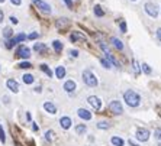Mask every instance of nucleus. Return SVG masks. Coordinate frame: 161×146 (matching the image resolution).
<instances>
[{"label":"nucleus","mask_w":161,"mask_h":146,"mask_svg":"<svg viewBox=\"0 0 161 146\" xmlns=\"http://www.w3.org/2000/svg\"><path fill=\"white\" fill-rule=\"evenodd\" d=\"M112 42H113V45L116 48H118V49H123V44H122V41H119L118 39V38H112Z\"/></svg>","instance_id":"5701e85b"},{"label":"nucleus","mask_w":161,"mask_h":146,"mask_svg":"<svg viewBox=\"0 0 161 146\" xmlns=\"http://www.w3.org/2000/svg\"><path fill=\"white\" fill-rule=\"evenodd\" d=\"M77 114H79V117L83 120H90L92 119V113L89 112V110H86V109H79L77 110Z\"/></svg>","instance_id":"9d476101"},{"label":"nucleus","mask_w":161,"mask_h":146,"mask_svg":"<svg viewBox=\"0 0 161 146\" xmlns=\"http://www.w3.org/2000/svg\"><path fill=\"white\" fill-rule=\"evenodd\" d=\"M83 81H84V84L89 87L97 86V78H96V75H94L92 71H89V70H86V71L83 73Z\"/></svg>","instance_id":"f03ea898"},{"label":"nucleus","mask_w":161,"mask_h":146,"mask_svg":"<svg viewBox=\"0 0 161 146\" xmlns=\"http://www.w3.org/2000/svg\"><path fill=\"white\" fill-rule=\"evenodd\" d=\"M141 68H142V71L147 74V75H149V74H151V68H149V65H148V64H142Z\"/></svg>","instance_id":"2f4dec72"},{"label":"nucleus","mask_w":161,"mask_h":146,"mask_svg":"<svg viewBox=\"0 0 161 146\" xmlns=\"http://www.w3.org/2000/svg\"><path fill=\"white\" fill-rule=\"evenodd\" d=\"M3 2H5V0H0V3H3Z\"/></svg>","instance_id":"49530a36"},{"label":"nucleus","mask_w":161,"mask_h":146,"mask_svg":"<svg viewBox=\"0 0 161 146\" xmlns=\"http://www.w3.org/2000/svg\"><path fill=\"white\" fill-rule=\"evenodd\" d=\"M25 39H26V35H25V33H19L18 36H15V38H13L15 44H19V42H23Z\"/></svg>","instance_id":"4be33fe9"},{"label":"nucleus","mask_w":161,"mask_h":146,"mask_svg":"<svg viewBox=\"0 0 161 146\" xmlns=\"http://www.w3.org/2000/svg\"><path fill=\"white\" fill-rule=\"evenodd\" d=\"M16 57H19V58H23V60H28L29 57H31V49L25 45H22V47L18 48V51H16Z\"/></svg>","instance_id":"20e7f679"},{"label":"nucleus","mask_w":161,"mask_h":146,"mask_svg":"<svg viewBox=\"0 0 161 146\" xmlns=\"http://www.w3.org/2000/svg\"><path fill=\"white\" fill-rule=\"evenodd\" d=\"M52 47H54V49H55V52H61V51H62V44H61L60 41H54Z\"/></svg>","instance_id":"aec40b11"},{"label":"nucleus","mask_w":161,"mask_h":146,"mask_svg":"<svg viewBox=\"0 0 161 146\" xmlns=\"http://www.w3.org/2000/svg\"><path fill=\"white\" fill-rule=\"evenodd\" d=\"M136 139L139 140V142H147V140L149 139V132H148L147 129H138Z\"/></svg>","instance_id":"1a4fd4ad"},{"label":"nucleus","mask_w":161,"mask_h":146,"mask_svg":"<svg viewBox=\"0 0 161 146\" xmlns=\"http://www.w3.org/2000/svg\"><path fill=\"white\" fill-rule=\"evenodd\" d=\"M64 90L67 91V93H73L74 90H75V83L73 80H68L64 83Z\"/></svg>","instance_id":"f8f14e48"},{"label":"nucleus","mask_w":161,"mask_h":146,"mask_svg":"<svg viewBox=\"0 0 161 146\" xmlns=\"http://www.w3.org/2000/svg\"><path fill=\"white\" fill-rule=\"evenodd\" d=\"M32 3L39 9L41 12H44V13H51V6H49L48 3H45V2H42V0H32Z\"/></svg>","instance_id":"7ed1b4c3"},{"label":"nucleus","mask_w":161,"mask_h":146,"mask_svg":"<svg viewBox=\"0 0 161 146\" xmlns=\"http://www.w3.org/2000/svg\"><path fill=\"white\" fill-rule=\"evenodd\" d=\"M32 127H34V130H35V132H36V130H38V126H36V125H35V123H34V125H32Z\"/></svg>","instance_id":"a18cd8bd"},{"label":"nucleus","mask_w":161,"mask_h":146,"mask_svg":"<svg viewBox=\"0 0 161 146\" xmlns=\"http://www.w3.org/2000/svg\"><path fill=\"white\" fill-rule=\"evenodd\" d=\"M55 77H57V78H64V77H65V68H64V67H57V68H55Z\"/></svg>","instance_id":"dca6fc26"},{"label":"nucleus","mask_w":161,"mask_h":146,"mask_svg":"<svg viewBox=\"0 0 161 146\" xmlns=\"http://www.w3.org/2000/svg\"><path fill=\"white\" fill-rule=\"evenodd\" d=\"M102 62V65L105 67V68H110V61H107V60H100Z\"/></svg>","instance_id":"f704fd0d"},{"label":"nucleus","mask_w":161,"mask_h":146,"mask_svg":"<svg viewBox=\"0 0 161 146\" xmlns=\"http://www.w3.org/2000/svg\"><path fill=\"white\" fill-rule=\"evenodd\" d=\"M97 127L102 129V130H106V129L110 127V123L109 122H100V123H97Z\"/></svg>","instance_id":"393cba45"},{"label":"nucleus","mask_w":161,"mask_h":146,"mask_svg":"<svg viewBox=\"0 0 161 146\" xmlns=\"http://www.w3.org/2000/svg\"><path fill=\"white\" fill-rule=\"evenodd\" d=\"M0 142H2V143L6 142V135H5V130H3L2 125H0Z\"/></svg>","instance_id":"7c9ffc66"},{"label":"nucleus","mask_w":161,"mask_h":146,"mask_svg":"<svg viewBox=\"0 0 161 146\" xmlns=\"http://www.w3.org/2000/svg\"><path fill=\"white\" fill-rule=\"evenodd\" d=\"M157 35H158V38H160V41H161V28L157 31Z\"/></svg>","instance_id":"79ce46f5"},{"label":"nucleus","mask_w":161,"mask_h":146,"mask_svg":"<svg viewBox=\"0 0 161 146\" xmlns=\"http://www.w3.org/2000/svg\"><path fill=\"white\" fill-rule=\"evenodd\" d=\"M154 136H155V139L161 140V127H157L154 130Z\"/></svg>","instance_id":"473e14b6"},{"label":"nucleus","mask_w":161,"mask_h":146,"mask_svg":"<svg viewBox=\"0 0 161 146\" xmlns=\"http://www.w3.org/2000/svg\"><path fill=\"white\" fill-rule=\"evenodd\" d=\"M134 2H135V0H134Z\"/></svg>","instance_id":"de8ad7c7"},{"label":"nucleus","mask_w":161,"mask_h":146,"mask_svg":"<svg viewBox=\"0 0 161 146\" xmlns=\"http://www.w3.org/2000/svg\"><path fill=\"white\" fill-rule=\"evenodd\" d=\"M16 44H15V41H13V38H9V39L6 41V48L7 49H12V48L15 47Z\"/></svg>","instance_id":"cd10ccee"},{"label":"nucleus","mask_w":161,"mask_h":146,"mask_svg":"<svg viewBox=\"0 0 161 146\" xmlns=\"http://www.w3.org/2000/svg\"><path fill=\"white\" fill-rule=\"evenodd\" d=\"M3 36L6 38V39H9V38H12L13 36V31H12V28H5V31H3Z\"/></svg>","instance_id":"6ab92c4d"},{"label":"nucleus","mask_w":161,"mask_h":146,"mask_svg":"<svg viewBox=\"0 0 161 146\" xmlns=\"http://www.w3.org/2000/svg\"><path fill=\"white\" fill-rule=\"evenodd\" d=\"M41 70H42V71H44V73L47 74L48 77H52V71H51V70H49V67H48L47 64H41Z\"/></svg>","instance_id":"412c9836"},{"label":"nucleus","mask_w":161,"mask_h":146,"mask_svg":"<svg viewBox=\"0 0 161 146\" xmlns=\"http://www.w3.org/2000/svg\"><path fill=\"white\" fill-rule=\"evenodd\" d=\"M94 15L99 16V18H102V16H105V12L102 10L100 6H94Z\"/></svg>","instance_id":"bb28decb"},{"label":"nucleus","mask_w":161,"mask_h":146,"mask_svg":"<svg viewBox=\"0 0 161 146\" xmlns=\"http://www.w3.org/2000/svg\"><path fill=\"white\" fill-rule=\"evenodd\" d=\"M22 80H23L25 84H32V83L35 81V78H34V75H32V74H25V75L22 77Z\"/></svg>","instance_id":"f3484780"},{"label":"nucleus","mask_w":161,"mask_h":146,"mask_svg":"<svg viewBox=\"0 0 161 146\" xmlns=\"http://www.w3.org/2000/svg\"><path fill=\"white\" fill-rule=\"evenodd\" d=\"M34 51H36V52H45L47 51V45L45 44H35Z\"/></svg>","instance_id":"a211bd4d"},{"label":"nucleus","mask_w":161,"mask_h":146,"mask_svg":"<svg viewBox=\"0 0 161 146\" xmlns=\"http://www.w3.org/2000/svg\"><path fill=\"white\" fill-rule=\"evenodd\" d=\"M12 3H13L15 6H20V3H22V0H10Z\"/></svg>","instance_id":"ea45409f"},{"label":"nucleus","mask_w":161,"mask_h":146,"mask_svg":"<svg viewBox=\"0 0 161 146\" xmlns=\"http://www.w3.org/2000/svg\"><path fill=\"white\" fill-rule=\"evenodd\" d=\"M132 65H134V71H135V74L138 75V74L141 73V70H139V64L136 62V60H134V61H132Z\"/></svg>","instance_id":"c756f323"},{"label":"nucleus","mask_w":161,"mask_h":146,"mask_svg":"<svg viewBox=\"0 0 161 146\" xmlns=\"http://www.w3.org/2000/svg\"><path fill=\"white\" fill-rule=\"evenodd\" d=\"M87 101H89V104L93 107L94 110H100L102 101H100V99H99V97H96V96H90V97L87 99Z\"/></svg>","instance_id":"423d86ee"},{"label":"nucleus","mask_w":161,"mask_h":146,"mask_svg":"<svg viewBox=\"0 0 161 146\" xmlns=\"http://www.w3.org/2000/svg\"><path fill=\"white\" fill-rule=\"evenodd\" d=\"M71 123H73V122H71V119H70V117H61V119H60L61 127H62V129H65V130L71 127Z\"/></svg>","instance_id":"ddd939ff"},{"label":"nucleus","mask_w":161,"mask_h":146,"mask_svg":"<svg viewBox=\"0 0 161 146\" xmlns=\"http://www.w3.org/2000/svg\"><path fill=\"white\" fill-rule=\"evenodd\" d=\"M145 12H147L151 18H157V16H158V9H157V6L153 5V3H147V5H145Z\"/></svg>","instance_id":"6e6552de"},{"label":"nucleus","mask_w":161,"mask_h":146,"mask_svg":"<svg viewBox=\"0 0 161 146\" xmlns=\"http://www.w3.org/2000/svg\"><path fill=\"white\" fill-rule=\"evenodd\" d=\"M44 109H45V110H47L49 114H55V113H57V107L54 106L51 101H47V103H44Z\"/></svg>","instance_id":"4468645a"},{"label":"nucleus","mask_w":161,"mask_h":146,"mask_svg":"<svg viewBox=\"0 0 161 146\" xmlns=\"http://www.w3.org/2000/svg\"><path fill=\"white\" fill-rule=\"evenodd\" d=\"M123 100H125V103H126L129 107H138L139 106V103H141L139 94L135 93L134 90H128V91H125V94H123Z\"/></svg>","instance_id":"f257e3e1"},{"label":"nucleus","mask_w":161,"mask_h":146,"mask_svg":"<svg viewBox=\"0 0 161 146\" xmlns=\"http://www.w3.org/2000/svg\"><path fill=\"white\" fill-rule=\"evenodd\" d=\"M109 110H110L113 114H122L123 113V107H122V104L119 103V101H116V100L109 104Z\"/></svg>","instance_id":"39448f33"},{"label":"nucleus","mask_w":161,"mask_h":146,"mask_svg":"<svg viewBox=\"0 0 161 146\" xmlns=\"http://www.w3.org/2000/svg\"><path fill=\"white\" fill-rule=\"evenodd\" d=\"M45 139H47L48 142H52L54 140V132L52 130H48V132L45 133Z\"/></svg>","instance_id":"c85d7f7f"},{"label":"nucleus","mask_w":161,"mask_h":146,"mask_svg":"<svg viewBox=\"0 0 161 146\" xmlns=\"http://www.w3.org/2000/svg\"><path fill=\"white\" fill-rule=\"evenodd\" d=\"M70 54H71V57H74V58H77V57H79V51H75V49L70 51Z\"/></svg>","instance_id":"4c0bfd02"},{"label":"nucleus","mask_w":161,"mask_h":146,"mask_svg":"<svg viewBox=\"0 0 161 146\" xmlns=\"http://www.w3.org/2000/svg\"><path fill=\"white\" fill-rule=\"evenodd\" d=\"M6 86H7V88H9L10 91H13V93H18V91H19V84H18V81L7 80L6 81Z\"/></svg>","instance_id":"9b49d317"},{"label":"nucleus","mask_w":161,"mask_h":146,"mask_svg":"<svg viewBox=\"0 0 161 146\" xmlns=\"http://www.w3.org/2000/svg\"><path fill=\"white\" fill-rule=\"evenodd\" d=\"M10 22H12V23H15V25H16V23H18V19H16V18H15V16H10Z\"/></svg>","instance_id":"a19ab883"},{"label":"nucleus","mask_w":161,"mask_h":146,"mask_svg":"<svg viewBox=\"0 0 161 146\" xmlns=\"http://www.w3.org/2000/svg\"><path fill=\"white\" fill-rule=\"evenodd\" d=\"M64 3H65L70 9H73V2H71V0H64Z\"/></svg>","instance_id":"58836bf2"},{"label":"nucleus","mask_w":161,"mask_h":146,"mask_svg":"<svg viewBox=\"0 0 161 146\" xmlns=\"http://www.w3.org/2000/svg\"><path fill=\"white\" fill-rule=\"evenodd\" d=\"M38 36H39V33L34 32V33H31V35H29V36H28V38H29V39H36V38H38Z\"/></svg>","instance_id":"c9c22d12"},{"label":"nucleus","mask_w":161,"mask_h":146,"mask_svg":"<svg viewBox=\"0 0 161 146\" xmlns=\"http://www.w3.org/2000/svg\"><path fill=\"white\" fill-rule=\"evenodd\" d=\"M121 31L122 32H126V23H125L123 20L121 22Z\"/></svg>","instance_id":"e433bc0d"},{"label":"nucleus","mask_w":161,"mask_h":146,"mask_svg":"<svg viewBox=\"0 0 161 146\" xmlns=\"http://www.w3.org/2000/svg\"><path fill=\"white\" fill-rule=\"evenodd\" d=\"M86 130H87V127L84 126V125H79V126L75 127V132H77V135H83V133H86Z\"/></svg>","instance_id":"a878e982"},{"label":"nucleus","mask_w":161,"mask_h":146,"mask_svg":"<svg viewBox=\"0 0 161 146\" xmlns=\"http://www.w3.org/2000/svg\"><path fill=\"white\" fill-rule=\"evenodd\" d=\"M70 39H71V42H77V41H86V36L83 35V33L80 32H73L71 33V36H70Z\"/></svg>","instance_id":"2eb2a0df"},{"label":"nucleus","mask_w":161,"mask_h":146,"mask_svg":"<svg viewBox=\"0 0 161 146\" xmlns=\"http://www.w3.org/2000/svg\"><path fill=\"white\" fill-rule=\"evenodd\" d=\"M2 22H3V12L0 10V23H2Z\"/></svg>","instance_id":"37998d69"},{"label":"nucleus","mask_w":161,"mask_h":146,"mask_svg":"<svg viewBox=\"0 0 161 146\" xmlns=\"http://www.w3.org/2000/svg\"><path fill=\"white\" fill-rule=\"evenodd\" d=\"M129 145H131V146H138L135 142H132V140H129Z\"/></svg>","instance_id":"c03bdc74"},{"label":"nucleus","mask_w":161,"mask_h":146,"mask_svg":"<svg viewBox=\"0 0 161 146\" xmlns=\"http://www.w3.org/2000/svg\"><path fill=\"white\" fill-rule=\"evenodd\" d=\"M31 67H32V64H31V62H28V61L20 62V64H19V68H23V70H25V68H31Z\"/></svg>","instance_id":"72a5a7b5"},{"label":"nucleus","mask_w":161,"mask_h":146,"mask_svg":"<svg viewBox=\"0 0 161 146\" xmlns=\"http://www.w3.org/2000/svg\"><path fill=\"white\" fill-rule=\"evenodd\" d=\"M68 26H70V20H68L67 18H61V19H58L55 22V28H57L58 31H64V29H67Z\"/></svg>","instance_id":"0eeeda50"},{"label":"nucleus","mask_w":161,"mask_h":146,"mask_svg":"<svg viewBox=\"0 0 161 146\" xmlns=\"http://www.w3.org/2000/svg\"><path fill=\"white\" fill-rule=\"evenodd\" d=\"M112 143H113L115 146H123V143H125V142H123V139H121V138H116V136H115V138H112Z\"/></svg>","instance_id":"b1692460"}]
</instances>
